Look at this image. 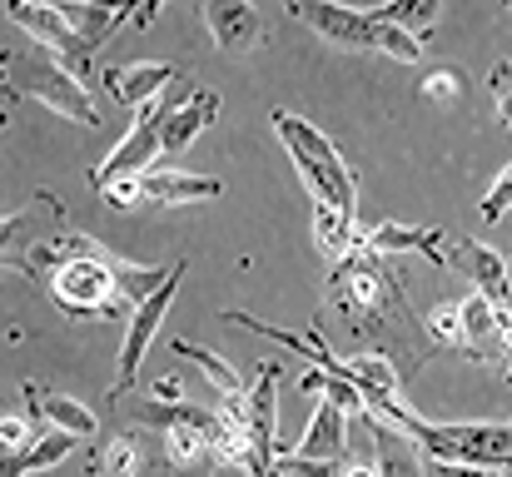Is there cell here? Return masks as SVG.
<instances>
[{"instance_id":"1","label":"cell","mask_w":512,"mask_h":477,"mask_svg":"<svg viewBox=\"0 0 512 477\" xmlns=\"http://www.w3.org/2000/svg\"><path fill=\"white\" fill-rule=\"evenodd\" d=\"M329 304H334V314L348 318V328L363 343H373V353H388L398 363V373H418L438 353L428 338V323L403 299V284L388 269V259L358 239L329 269Z\"/></svg>"},{"instance_id":"2","label":"cell","mask_w":512,"mask_h":477,"mask_svg":"<svg viewBox=\"0 0 512 477\" xmlns=\"http://www.w3.org/2000/svg\"><path fill=\"white\" fill-rule=\"evenodd\" d=\"M378 418L393 423V428H403V433H408L423 453H433V458L468 463V468H488V473L512 468V423H428V418H418L403 398L388 403Z\"/></svg>"},{"instance_id":"3","label":"cell","mask_w":512,"mask_h":477,"mask_svg":"<svg viewBox=\"0 0 512 477\" xmlns=\"http://www.w3.org/2000/svg\"><path fill=\"white\" fill-rule=\"evenodd\" d=\"M269 125H274V135L284 140V150L294 159L299 179L309 184L314 204H329L334 214L353 219V214H358V179H353V169L343 164L339 145H334L324 130H314L304 115H289V110H274Z\"/></svg>"},{"instance_id":"4","label":"cell","mask_w":512,"mask_h":477,"mask_svg":"<svg viewBox=\"0 0 512 477\" xmlns=\"http://www.w3.org/2000/svg\"><path fill=\"white\" fill-rule=\"evenodd\" d=\"M289 15H299L319 40L339 45V50H383L403 65H413L423 55V40L398 30V25H383L373 10H358V5H339V0H284Z\"/></svg>"},{"instance_id":"5","label":"cell","mask_w":512,"mask_h":477,"mask_svg":"<svg viewBox=\"0 0 512 477\" xmlns=\"http://www.w3.org/2000/svg\"><path fill=\"white\" fill-rule=\"evenodd\" d=\"M5 95H30L75 125H100L90 85L70 75L55 55H40V50H5Z\"/></svg>"},{"instance_id":"6","label":"cell","mask_w":512,"mask_h":477,"mask_svg":"<svg viewBox=\"0 0 512 477\" xmlns=\"http://www.w3.org/2000/svg\"><path fill=\"white\" fill-rule=\"evenodd\" d=\"M5 20L20 25L25 35H35V45H45L70 75H80L90 85V70H95V40L55 5H35V0H5Z\"/></svg>"},{"instance_id":"7","label":"cell","mask_w":512,"mask_h":477,"mask_svg":"<svg viewBox=\"0 0 512 477\" xmlns=\"http://www.w3.org/2000/svg\"><path fill=\"white\" fill-rule=\"evenodd\" d=\"M184 269H189V259H179L174 264V274L130 314L125 323V343H120V358H115V383L105 388V403H120L130 388H135V378H140V363H145V353H150V343H155V333H160V323L170 314L174 294H179V279H184Z\"/></svg>"},{"instance_id":"8","label":"cell","mask_w":512,"mask_h":477,"mask_svg":"<svg viewBox=\"0 0 512 477\" xmlns=\"http://www.w3.org/2000/svg\"><path fill=\"white\" fill-rule=\"evenodd\" d=\"M165 95L160 100H150V105H140L135 110V125H130V135L105 155V164L90 174V189L95 194H105V189H115V184H125V179H140V174H150L155 169V159L165 155V145H160V120H165Z\"/></svg>"},{"instance_id":"9","label":"cell","mask_w":512,"mask_h":477,"mask_svg":"<svg viewBox=\"0 0 512 477\" xmlns=\"http://www.w3.org/2000/svg\"><path fill=\"white\" fill-rule=\"evenodd\" d=\"M458 314H463V358L473 363H512V304L508 299H493V294H468L458 299Z\"/></svg>"},{"instance_id":"10","label":"cell","mask_w":512,"mask_h":477,"mask_svg":"<svg viewBox=\"0 0 512 477\" xmlns=\"http://www.w3.org/2000/svg\"><path fill=\"white\" fill-rule=\"evenodd\" d=\"M165 120H160V145H165V155H184L194 140H199V130L204 125H214V115H219V90H204V85H194V80H174L170 90H165Z\"/></svg>"},{"instance_id":"11","label":"cell","mask_w":512,"mask_h":477,"mask_svg":"<svg viewBox=\"0 0 512 477\" xmlns=\"http://www.w3.org/2000/svg\"><path fill=\"white\" fill-rule=\"evenodd\" d=\"M199 15H204V30L214 35V45L229 55H249L264 40V15L254 0H199Z\"/></svg>"},{"instance_id":"12","label":"cell","mask_w":512,"mask_h":477,"mask_svg":"<svg viewBox=\"0 0 512 477\" xmlns=\"http://www.w3.org/2000/svg\"><path fill=\"white\" fill-rule=\"evenodd\" d=\"M170 80H179V70H174L170 60H130V65H110L100 75L105 95L115 105H125V110H140V105L160 100L170 90Z\"/></svg>"},{"instance_id":"13","label":"cell","mask_w":512,"mask_h":477,"mask_svg":"<svg viewBox=\"0 0 512 477\" xmlns=\"http://www.w3.org/2000/svg\"><path fill=\"white\" fill-rule=\"evenodd\" d=\"M448 264H453V269L478 289V294L508 299V264H503V254H498L493 244H478V239L458 234V239H453V249H448Z\"/></svg>"},{"instance_id":"14","label":"cell","mask_w":512,"mask_h":477,"mask_svg":"<svg viewBox=\"0 0 512 477\" xmlns=\"http://www.w3.org/2000/svg\"><path fill=\"white\" fill-rule=\"evenodd\" d=\"M224 184L214 174H189L174 164H155L150 174H140V199L150 204H194V199H219Z\"/></svg>"},{"instance_id":"15","label":"cell","mask_w":512,"mask_h":477,"mask_svg":"<svg viewBox=\"0 0 512 477\" xmlns=\"http://www.w3.org/2000/svg\"><path fill=\"white\" fill-rule=\"evenodd\" d=\"M358 244H368L373 254H408V249H418L428 264H448V249H443L438 229H413V224H398V219L358 229Z\"/></svg>"},{"instance_id":"16","label":"cell","mask_w":512,"mask_h":477,"mask_svg":"<svg viewBox=\"0 0 512 477\" xmlns=\"http://www.w3.org/2000/svg\"><path fill=\"white\" fill-rule=\"evenodd\" d=\"M25 398H30V413H35L45 428H60V433H70V438H95V413H90L85 403H75L70 393L25 383Z\"/></svg>"},{"instance_id":"17","label":"cell","mask_w":512,"mask_h":477,"mask_svg":"<svg viewBox=\"0 0 512 477\" xmlns=\"http://www.w3.org/2000/svg\"><path fill=\"white\" fill-rule=\"evenodd\" d=\"M343 428H348V413H343L334 398H319V408H314V418H309V428H304V438H299V458H314V463H339L343 453H348V438H343Z\"/></svg>"},{"instance_id":"18","label":"cell","mask_w":512,"mask_h":477,"mask_svg":"<svg viewBox=\"0 0 512 477\" xmlns=\"http://www.w3.org/2000/svg\"><path fill=\"white\" fill-rule=\"evenodd\" d=\"M70 448H75V438H70V433H60V428H45V433H35V443H30L20 458H5V477L45 473V468L65 463V458H70Z\"/></svg>"},{"instance_id":"19","label":"cell","mask_w":512,"mask_h":477,"mask_svg":"<svg viewBox=\"0 0 512 477\" xmlns=\"http://www.w3.org/2000/svg\"><path fill=\"white\" fill-rule=\"evenodd\" d=\"M443 5H448V0H383V5H373V15H378L383 25H398V30L428 40V35L438 30V20H443Z\"/></svg>"},{"instance_id":"20","label":"cell","mask_w":512,"mask_h":477,"mask_svg":"<svg viewBox=\"0 0 512 477\" xmlns=\"http://www.w3.org/2000/svg\"><path fill=\"white\" fill-rule=\"evenodd\" d=\"M314 239H319V254H324L329 264H339L343 254L353 249L358 229H353V219H343V214H334L329 204H314Z\"/></svg>"},{"instance_id":"21","label":"cell","mask_w":512,"mask_h":477,"mask_svg":"<svg viewBox=\"0 0 512 477\" xmlns=\"http://www.w3.org/2000/svg\"><path fill=\"white\" fill-rule=\"evenodd\" d=\"M140 473V438L135 433H120L105 458H100V477H135Z\"/></svg>"},{"instance_id":"22","label":"cell","mask_w":512,"mask_h":477,"mask_svg":"<svg viewBox=\"0 0 512 477\" xmlns=\"http://www.w3.org/2000/svg\"><path fill=\"white\" fill-rule=\"evenodd\" d=\"M428 323V338H433V348H463V314H458V304H438L433 314L423 318Z\"/></svg>"},{"instance_id":"23","label":"cell","mask_w":512,"mask_h":477,"mask_svg":"<svg viewBox=\"0 0 512 477\" xmlns=\"http://www.w3.org/2000/svg\"><path fill=\"white\" fill-rule=\"evenodd\" d=\"M508 209H512V164H503V174H498V179H493V189L483 194V219H488V224H498Z\"/></svg>"},{"instance_id":"24","label":"cell","mask_w":512,"mask_h":477,"mask_svg":"<svg viewBox=\"0 0 512 477\" xmlns=\"http://www.w3.org/2000/svg\"><path fill=\"white\" fill-rule=\"evenodd\" d=\"M488 85H493V105H498L503 125L512 130V60H503V65L488 75Z\"/></svg>"},{"instance_id":"25","label":"cell","mask_w":512,"mask_h":477,"mask_svg":"<svg viewBox=\"0 0 512 477\" xmlns=\"http://www.w3.org/2000/svg\"><path fill=\"white\" fill-rule=\"evenodd\" d=\"M423 95H428V100H458V95H463V75H458V70H433V75L423 80Z\"/></svg>"},{"instance_id":"26","label":"cell","mask_w":512,"mask_h":477,"mask_svg":"<svg viewBox=\"0 0 512 477\" xmlns=\"http://www.w3.org/2000/svg\"><path fill=\"white\" fill-rule=\"evenodd\" d=\"M0 438H5V458H20V453H25V448L35 443L30 423H25V418H15V413H10V418L0 423Z\"/></svg>"},{"instance_id":"27","label":"cell","mask_w":512,"mask_h":477,"mask_svg":"<svg viewBox=\"0 0 512 477\" xmlns=\"http://www.w3.org/2000/svg\"><path fill=\"white\" fill-rule=\"evenodd\" d=\"M423 477H488V468H468V463H448V458L423 453Z\"/></svg>"},{"instance_id":"28","label":"cell","mask_w":512,"mask_h":477,"mask_svg":"<svg viewBox=\"0 0 512 477\" xmlns=\"http://www.w3.org/2000/svg\"><path fill=\"white\" fill-rule=\"evenodd\" d=\"M184 398V383H179V373H165L160 383H155V403H179Z\"/></svg>"},{"instance_id":"29","label":"cell","mask_w":512,"mask_h":477,"mask_svg":"<svg viewBox=\"0 0 512 477\" xmlns=\"http://www.w3.org/2000/svg\"><path fill=\"white\" fill-rule=\"evenodd\" d=\"M343 477H378L373 458H343Z\"/></svg>"},{"instance_id":"30","label":"cell","mask_w":512,"mask_h":477,"mask_svg":"<svg viewBox=\"0 0 512 477\" xmlns=\"http://www.w3.org/2000/svg\"><path fill=\"white\" fill-rule=\"evenodd\" d=\"M209 477H259L254 468H244V463H214V473Z\"/></svg>"},{"instance_id":"31","label":"cell","mask_w":512,"mask_h":477,"mask_svg":"<svg viewBox=\"0 0 512 477\" xmlns=\"http://www.w3.org/2000/svg\"><path fill=\"white\" fill-rule=\"evenodd\" d=\"M503 378H508V383H512V363H508V368H503Z\"/></svg>"},{"instance_id":"32","label":"cell","mask_w":512,"mask_h":477,"mask_svg":"<svg viewBox=\"0 0 512 477\" xmlns=\"http://www.w3.org/2000/svg\"><path fill=\"white\" fill-rule=\"evenodd\" d=\"M508 304H512V274H508Z\"/></svg>"},{"instance_id":"33","label":"cell","mask_w":512,"mask_h":477,"mask_svg":"<svg viewBox=\"0 0 512 477\" xmlns=\"http://www.w3.org/2000/svg\"><path fill=\"white\" fill-rule=\"evenodd\" d=\"M508 15H512V0H508Z\"/></svg>"}]
</instances>
